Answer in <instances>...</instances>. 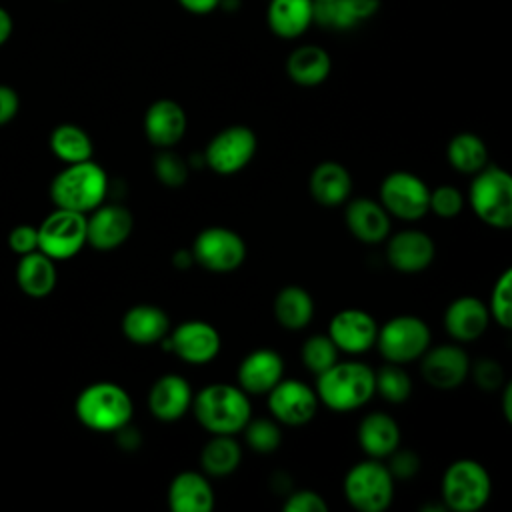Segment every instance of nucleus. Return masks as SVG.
I'll return each mask as SVG.
<instances>
[{"label": "nucleus", "mask_w": 512, "mask_h": 512, "mask_svg": "<svg viewBox=\"0 0 512 512\" xmlns=\"http://www.w3.org/2000/svg\"><path fill=\"white\" fill-rule=\"evenodd\" d=\"M374 392H378L390 404H402L412 394V380L400 364L388 362L374 372Z\"/></svg>", "instance_id": "c9c22d12"}, {"label": "nucleus", "mask_w": 512, "mask_h": 512, "mask_svg": "<svg viewBox=\"0 0 512 512\" xmlns=\"http://www.w3.org/2000/svg\"><path fill=\"white\" fill-rule=\"evenodd\" d=\"M222 0H178V4L190 12V14H196V16H204V14H210L218 8Z\"/></svg>", "instance_id": "de8ad7c7"}, {"label": "nucleus", "mask_w": 512, "mask_h": 512, "mask_svg": "<svg viewBox=\"0 0 512 512\" xmlns=\"http://www.w3.org/2000/svg\"><path fill=\"white\" fill-rule=\"evenodd\" d=\"M380 0H322L314 2V22L330 30H350L378 12Z\"/></svg>", "instance_id": "a878e982"}, {"label": "nucleus", "mask_w": 512, "mask_h": 512, "mask_svg": "<svg viewBox=\"0 0 512 512\" xmlns=\"http://www.w3.org/2000/svg\"><path fill=\"white\" fill-rule=\"evenodd\" d=\"M146 138L158 148H172L186 132V112L170 98L152 102L144 114Z\"/></svg>", "instance_id": "aec40b11"}, {"label": "nucleus", "mask_w": 512, "mask_h": 512, "mask_svg": "<svg viewBox=\"0 0 512 512\" xmlns=\"http://www.w3.org/2000/svg\"><path fill=\"white\" fill-rule=\"evenodd\" d=\"M16 280L24 294L32 298L48 296L56 286L54 260L40 250L22 254L16 268Z\"/></svg>", "instance_id": "7c9ffc66"}, {"label": "nucleus", "mask_w": 512, "mask_h": 512, "mask_svg": "<svg viewBox=\"0 0 512 512\" xmlns=\"http://www.w3.org/2000/svg\"><path fill=\"white\" fill-rule=\"evenodd\" d=\"M168 506L172 512H210L214 508V490L204 474L180 472L168 486Z\"/></svg>", "instance_id": "5701e85b"}, {"label": "nucleus", "mask_w": 512, "mask_h": 512, "mask_svg": "<svg viewBox=\"0 0 512 512\" xmlns=\"http://www.w3.org/2000/svg\"><path fill=\"white\" fill-rule=\"evenodd\" d=\"M424 380L440 390L458 388L470 372V360L466 352L456 344H442L422 354Z\"/></svg>", "instance_id": "f3484780"}, {"label": "nucleus", "mask_w": 512, "mask_h": 512, "mask_svg": "<svg viewBox=\"0 0 512 512\" xmlns=\"http://www.w3.org/2000/svg\"><path fill=\"white\" fill-rule=\"evenodd\" d=\"M310 192L322 206H338L352 192V176L338 162H322L310 174Z\"/></svg>", "instance_id": "c756f323"}, {"label": "nucleus", "mask_w": 512, "mask_h": 512, "mask_svg": "<svg viewBox=\"0 0 512 512\" xmlns=\"http://www.w3.org/2000/svg\"><path fill=\"white\" fill-rule=\"evenodd\" d=\"M78 420L96 432H118L130 424L134 404L130 394L114 382H94L76 398Z\"/></svg>", "instance_id": "7ed1b4c3"}, {"label": "nucleus", "mask_w": 512, "mask_h": 512, "mask_svg": "<svg viewBox=\"0 0 512 512\" xmlns=\"http://www.w3.org/2000/svg\"><path fill=\"white\" fill-rule=\"evenodd\" d=\"M378 334L376 320L358 308H346L332 316L328 336L338 350L348 354H362L374 346Z\"/></svg>", "instance_id": "dca6fc26"}, {"label": "nucleus", "mask_w": 512, "mask_h": 512, "mask_svg": "<svg viewBox=\"0 0 512 512\" xmlns=\"http://www.w3.org/2000/svg\"><path fill=\"white\" fill-rule=\"evenodd\" d=\"M242 430H244L246 444L258 454H270L282 442L278 424L268 418H256V420L250 418Z\"/></svg>", "instance_id": "4c0bfd02"}, {"label": "nucleus", "mask_w": 512, "mask_h": 512, "mask_svg": "<svg viewBox=\"0 0 512 512\" xmlns=\"http://www.w3.org/2000/svg\"><path fill=\"white\" fill-rule=\"evenodd\" d=\"M198 424L212 434L240 432L252 418V406L246 392L240 386L214 382L202 388L194 398L192 406Z\"/></svg>", "instance_id": "f257e3e1"}, {"label": "nucleus", "mask_w": 512, "mask_h": 512, "mask_svg": "<svg viewBox=\"0 0 512 512\" xmlns=\"http://www.w3.org/2000/svg\"><path fill=\"white\" fill-rule=\"evenodd\" d=\"M192 258L208 272H232L246 258V244L230 228H204L192 244Z\"/></svg>", "instance_id": "9d476101"}, {"label": "nucleus", "mask_w": 512, "mask_h": 512, "mask_svg": "<svg viewBox=\"0 0 512 512\" xmlns=\"http://www.w3.org/2000/svg\"><path fill=\"white\" fill-rule=\"evenodd\" d=\"M302 362L318 376L338 362V348L328 334H314L302 344Z\"/></svg>", "instance_id": "e433bc0d"}, {"label": "nucleus", "mask_w": 512, "mask_h": 512, "mask_svg": "<svg viewBox=\"0 0 512 512\" xmlns=\"http://www.w3.org/2000/svg\"><path fill=\"white\" fill-rule=\"evenodd\" d=\"M502 412H504V418L510 422V420H512V386H510V384L504 386V394H502Z\"/></svg>", "instance_id": "8fccbe9b"}, {"label": "nucleus", "mask_w": 512, "mask_h": 512, "mask_svg": "<svg viewBox=\"0 0 512 512\" xmlns=\"http://www.w3.org/2000/svg\"><path fill=\"white\" fill-rule=\"evenodd\" d=\"M274 316L278 324L288 330H300L308 326L314 316L312 296L302 286H284L274 298Z\"/></svg>", "instance_id": "2f4dec72"}, {"label": "nucleus", "mask_w": 512, "mask_h": 512, "mask_svg": "<svg viewBox=\"0 0 512 512\" xmlns=\"http://www.w3.org/2000/svg\"><path fill=\"white\" fill-rule=\"evenodd\" d=\"M358 444L370 458H386L400 444V426L384 412H372L358 424Z\"/></svg>", "instance_id": "bb28decb"}, {"label": "nucleus", "mask_w": 512, "mask_h": 512, "mask_svg": "<svg viewBox=\"0 0 512 512\" xmlns=\"http://www.w3.org/2000/svg\"><path fill=\"white\" fill-rule=\"evenodd\" d=\"M344 496L360 512H382L394 498V476L380 460H362L344 476Z\"/></svg>", "instance_id": "0eeeda50"}, {"label": "nucleus", "mask_w": 512, "mask_h": 512, "mask_svg": "<svg viewBox=\"0 0 512 512\" xmlns=\"http://www.w3.org/2000/svg\"><path fill=\"white\" fill-rule=\"evenodd\" d=\"M268 408L272 416L288 426H302L310 422L318 410V396L308 384L296 378L280 380L268 392Z\"/></svg>", "instance_id": "ddd939ff"}, {"label": "nucleus", "mask_w": 512, "mask_h": 512, "mask_svg": "<svg viewBox=\"0 0 512 512\" xmlns=\"http://www.w3.org/2000/svg\"><path fill=\"white\" fill-rule=\"evenodd\" d=\"M8 244L16 254H28L38 248V228L30 224H20L8 234Z\"/></svg>", "instance_id": "a18cd8bd"}, {"label": "nucleus", "mask_w": 512, "mask_h": 512, "mask_svg": "<svg viewBox=\"0 0 512 512\" xmlns=\"http://www.w3.org/2000/svg\"><path fill=\"white\" fill-rule=\"evenodd\" d=\"M52 152L66 164H76L92 158V140L76 124H60L50 134Z\"/></svg>", "instance_id": "f704fd0d"}, {"label": "nucleus", "mask_w": 512, "mask_h": 512, "mask_svg": "<svg viewBox=\"0 0 512 512\" xmlns=\"http://www.w3.org/2000/svg\"><path fill=\"white\" fill-rule=\"evenodd\" d=\"M194 258H192V252H186V250H180L178 254H174V264L176 266H186V264H190Z\"/></svg>", "instance_id": "3c124183"}, {"label": "nucleus", "mask_w": 512, "mask_h": 512, "mask_svg": "<svg viewBox=\"0 0 512 512\" xmlns=\"http://www.w3.org/2000/svg\"><path fill=\"white\" fill-rule=\"evenodd\" d=\"M170 330L168 314L152 304H136L122 316V332L134 344H154Z\"/></svg>", "instance_id": "cd10ccee"}, {"label": "nucleus", "mask_w": 512, "mask_h": 512, "mask_svg": "<svg viewBox=\"0 0 512 512\" xmlns=\"http://www.w3.org/2000/svg\"><path fill=\"white\" fill-rule=\"evenodd\" d=\"M286 512H326L328 504L314 490H296L284 502Z\"/></svg>", "instance_id": "79ce46f5"}, {"label": "nucleus", "mask_w": 512, "mask_h": 512, "mask_svg": "<svg viewBox=\"0 0 512 512\" xmlns=\"http://www.w3.org/2000/svg\"><path fill=\"white\" fill-rule=\"evenodd\" d=\"M266 22L278 38H298L314 22V0H270Z\"/></svg>", "instance_id": "393cba45"}, {"label": "nucleus", "mask_w": 512, "mask_h": 512, "mask_svg": "<svg viewBox=\"0 0 512 512\" xmlns=\"http://www.w3.org/2000/svg\"><path fill=\"white\" fill-rule=\"evenodd\" d=\"M464 206V196L456 186L442 184L430 190V200H428V210H432L440 218H454L460 214Z\"/></svg>", "instance_id": "a19ab883"}, {"label": "nucleus", "mask_w": 512, "mask_h": 512, "mask_svg": "<svg viewBox=\"0 0 512 512\" xmlns=\"http://www.w3.org/2000/svg\"><path fill=\"white\" fill-rule=\"evenodd\" d=\"M472 368V376L474 382L482 388V390H496L502 382H504V372L502 366L490 358L478 360Z\"/></svg>", "instance_id": "37998d69"}, {"label": "nucleus", "mask_w": 512, "mask_h": 512, "mask_svg": "<svg viewBox=\"0 0 512 512\" xmlns=\"http://www.w3.org/2000/svg\"><path fill=\"white\" fill-rule=\"evenodd\" d=\"M18 106H20L18 94L10 86L0 84V126L10 122L16 116Z\"/></svg>", "instance_id": "49530a36"}, {"label": "nucleus", "mask_w": 512, "mask_h": 512, "mask_svg": "<svg viewBox=\"0 0 512 512\" xmlns=\"http://www.w3.org/2000/svg\"><path fill=\"white\" fill-rule=\"evenodd\" d=\"M490 492L492 482L488 470L472 458H460L444 470L440 494L444 506L454 512L480 510L488 502Z\"/></svg>", "instance_id": "423d86ee"}, {"label": "nucleus", "mask_w": 512, "mask_h": 512, "mask_svg": "<svg viewBox=\"0 0 512 512\" xmlns=\"http://www.w3.org/2000/svg\"><path fill=\"white\" fill-rule=\"evenodd\" d=\"M134 218L126 206H96L86 218V242L96 250H114L124 244L132 232Z\"/></svg>", "instance_id": "2eb2a0df"}, {"label": "nucleus", "mask_w": 512, "mask_h": 512, "mask_svg": "<svg viewBox=\"0 0 512 512\" xmlns=\"http://www.w3.org/2000/svg\"><path fill=\"white\" fill-rule=\"evenodd\" d=\"M374 344L388 362L406 364L420 358L428 350L430 328L418 316H394L382 328H378Z\"/></svg>", "instance_id": "6e6552de"}, {"label": "nucleus", "mask_w": 512, "mask_h": 512, "mask_svg": "<svg viewBox=\"0 0 512 512\" xmlns=\"http://www.w3.org/2000/svg\"><path fill=\"white\" fill-rule=\"evenodd\" d=\"M434 240L422 230H402L388 240L386 258L390 266L404 274L426 270L434 260Z\"/></svg>", "instance_id": "a211bd4d"}, {"label": "nucleus", "mask_w": 512, "mask_h": 512, "mask_svg": "<svg viewBox=\"0 0 512 512\" xmlns=\"http://www.w3.org/2000/svg\"><path fill=\"white\" fill-rule=\"evenodd\" d=\"M108 190V176L92 160L68 164L52 180L50 196L58 208L74 212H92L102 204Z\"/></svg>", "instance_id": "20e7f679"}, {"label": "nucleus", "mask_w": 512, "mask_h": 512, "mask_svg": "<svg viewBox=\"0 0 512 512\" xmlns=\"http://www.w3.org/2000/svg\"><path fill=\"white\" fill-rule=\"evenodd\" d=\"M488 322V306L474 296H460L452 300L444 312V328L458 342H472L480 338Z\"/></svg>", "instance_id": "4be33fe9"}, {"label": "nucleus", "mask_w": 512, "mask_h": 512, "mask_svg": "<svg viewBox=\"0 0 512 512\" xmlns=\"http://www.w3.org/2000/svg\"><path fill=\"white\" fill-rule=\"evenodd\" d=\"M474 214L488 226L506 230L512 226V178L500 166H484L474 174L468 190Z\"/></svg>", "instance_id": "39448f33"}, {"label": "nucleus", "mask_w": 512, "mask_h": 512, "mask_svg": "<svg viewBox=\"0 0 512 512\" xmlns=\"http://www.w3.org/2000/svg\"><path fill=\"white\" fill-rule=\"evenodd\" d=\"M314 2H322V0H314Z\"/></svg>", "instance_id": "603ef678"}, {"label": "nucleus", "mask_w": 512, "mask_h": 512, "mask_svg": "<svg viewBox=\"0 0 512 512\" xmlns=\"http://www.w3.org/2000/svg\"><path fill=\"white\" fill-rule=\"evenodd\" d=\"M430 188L426 182L406 170L390 172L380 184V204L388 214L402 220H418L428 212Z\"/></svg>", "instance_id": "9b49d317"}, {"label": "nucleus", "mask_w": 512, "mask_h": 512, "mask_svg": "<svg viewBox=\"0 0 512 512\" xmlns=\"http://www.w3.org/2000/svg\"><path fill=\"white\" fill-rule=\"evenodd\" d=\"M332 70L330 54L316 46V44H304L290 52L286 60V74L290 80L298 86H318L322 84Z\"/></svg>", "instance_id": "c85d7f7f"}, {"label": "nucleus", "mask_w": 512, "mask_h": 512, "mask_svg": "<svg viewBox=\"0 0 512 512\" xmlns=\"http://www.w3.org/2000/svg\"><path fill=\"white\" fill-rule=\"evenodd\" d=\"M242 460L240 444L230 434H212L200 452L202 470L210 476L232 474Z\"/></svg>", "instance_id": "473e14b6"}, {"label": "nucleus", "mask_w": 512, "mask_h": 512, "mask_svg": "<svg viewBox=\"0 0 512 512\" xmlns=\"http://www.w3.org/2000/svg\"><path fill=\"white\" fill-rule=\"evenodd\" d=\"M192 388L180 374L160 376L148 394V408L156 420H180L192 406Z\"/></svg>", "instance_id": "6ab92c4d"}, {"label": "nucleus", "mask_w": 512, "mask_h": 512, "mask_svg": "<svg viewBox=\"0 0 512 512\" xmlns=\"http://www.w3.org/2000/svg\"><path fill=\"white\" fill-rule=\"evenodd\" d=\"M284 374V362L272 348H256L238 366V384L250 394H268Z\"/></svg>", "instance_id": "412c9836"}, {"label": "nucleus", "mask_w": 512, "mask_h": 512, "mask_svg": "<svg viewBox=\"0 0 512 512\" xmlns=\"http://www.w3.org/2000/svg\"><path fill=\"white\" fill-rule=\"evenodd\" d=\"M344 220L348 230L364 244H378L390 232L388 212L380 202L370 198H356L346 206Z\"/></svg>", "instance_id": "b1692460"}, {"label": "nucleus", "mask_w": 512, "mask_h": 512, "mask_svg": "<svg viewBox=\"0 0 512 512\" xmlns=\"http://www.w3.org/2000/svg\"><path fill=\"white\" fill-rule=\"evenodd\" d=\"M448 162L462 174H476L488 164V150L480 136L472 132L456 134L446 148Z\"/></svg>", "instance_id": "72a5a7b5"}, {"label": "nucleus", "mask_w": 512, "mask_h": 512, "mask_svg": "<svg viewBox=\"0 0 512 512\" xmlns=\"http://www.w3.org/2000/svg\"><path fill=\"white\" fill-rule=\"evenodd\" d=\"M256 134L242 124L220 130L204 150V162L222 176L242 170L256 152Z\"/></svg>", "instance_id": "f8f14e48"}, {"label": "nucleus", "mask_w": 512, "mask_h": 512, "mask_svg": "<svg viewBox=\"0 0 512 512\" xmlns=\"http://www.w3.org/2000/svg\"><path fill=\"white\" fill-rule=\"evenodd\" d=\"M86 244V216L58 208L38 228V250L52 260H68Z\"/></svg>", "instance_id": "1a4fd4ad"}, {"label": "nucleus", "mask_w": 512, "mask_h": 512, "mask_svg": "<svg viewBox=\"0 0 512 512\" xmlns=\"http://www.w3.org/2000/svg\"><path fill=\"white\" fill-rule=\"evenodd\" d=\"M168 338L170 350L190 364H206L214 360L222 346L218 330L202 320H186L178 324Z\"/></svg>", "instance_id": "4468645a"}, {"label": "nucleus", "mask_w": 512, "mask_h": 512, "mask_svg": "<svg viewBox=\"0 0 512 512\" xmlns=\"http://www.w3.org/2000/svg\"><path fill=\"white\" fill-rule=\"evenodd\" d=\"M318 402L336 412L364 406L374 396V370L364 362H334L316 380Z\"/></svg>", "instance_id": "f03ea898"}, {"label": "nucleus", "mask_w": 512, "mask_h": 512, "mask_svg": "<svg viewBox=\"0 0 512 512\" xmlns=\"http://www.w3.org/2000/svg\"><path fill=\"white\" fill-rule=\"evenodd\" d=\"M420 468V460L418 456L412 452V450H394L390 454V464H388V470L394 478H402V480H408L412 478Z\"/></svg>", "instance_id": "c03bdc74"}, {"label": "nucleus", "mask_w": 512, "mask_h": 512, "mask_svg": "<svg viewBox=\"0 0 512 512\" xmlns=\"http://www.w3.org/2000/svg\"><path fill=\"white\" fill-rule=\"evenodd\" d=\"M12 34V16L0 6V46L10 38Z\"/></svg>", "instance_id": "09e8293b"}, {"label": "nucleus", "mask_w": 512, "mask_h": 512, "mask_svg": "<svg viewBox=\"0 0 512 512\" xmlns=\"http://www.w3.org/2000/svg\"><path fill=\"white\" fill-rule=\"evenodd\" d=\"M154 174L162 184L178 188L188 180V164L170 148H162V152L154 158Z\"/></svg>", "instance_id": "ea45409f"}, {"label": "nucleus", "mask_w": 512, "mask_h": 512, "mask_svg": "<svg viewBox=\"0 0 512 512\" xmlns=\"http://www.w3.org/2000/svg\"><path fill=\"white\" fill-rule=\"evenodd\" d=\"M510 290H512V270L506 268L500 278L494 282L492 294H490V306L488 312L490 316L502 326V328H510L512 326V298H510Z\"/></svg>", "instance_id": "58836bf2"}]
</instances>
